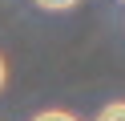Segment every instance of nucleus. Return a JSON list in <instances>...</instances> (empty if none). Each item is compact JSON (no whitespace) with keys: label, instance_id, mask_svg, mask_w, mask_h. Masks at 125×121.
Masks as SVG:
<instances>
[{"label":"nucleus","instance_id":"obj_1","mask_svg":"<svg viewBox=\"0 0 125 121\" xmlns=\"http://www.w3.org/2000/svg\"><path fill=\"white\" fill-rule=\"evenodd\" d=\"M97 121H125V101H113L97 113Z\"/></svg>","mask_w":125,"mask_h":121},{"label":"nucleus","instance_id":"obj_2","mask_svg":"<svg viewBox=\"0 0 125 121\" xmlns=\"http://www.w3.org/2000/svg\"><path fill=\"white\" fill-rule=\"evenodd\" d=\"M32 121H77L73 113H65V109H44V113H36Z\"/></svg>","mask_w":125,"mask_h":121},{"label":"nucleus","instance_id":"obj_4","mask_svg":"<svg viewBox=\"0 0 125 121\" xmlns=\"http://www.w3.org/2000/svg\"><path fill=\"white\" fill-rule=\"evenodd\" d=\"M0 85H4V61H0Z\"/></svg>","mask_w":125,"mask_h":121},{"label":"nucleus","instance_id":"obj_3","mask_svg":"<svg viewBox=\"0 0 125 121\" xmlns=\"http://www.w3.org/2000/svg\"><path fill=\"white\" fill-rule=\"evenodd\" d=\"M41 8H52V12H61V8H73L77 0H36Z\"/></svg>","mask_w":125,"mask_h":121}]
</instances>
